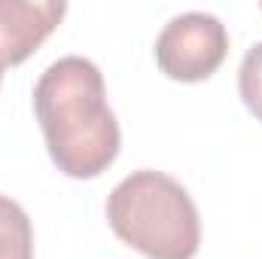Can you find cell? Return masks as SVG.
<instances>
[{
	"mask_svg": "<svg viewBox=\"0 0 262 259\" xmlns=\"http://www.w3.org/2000/svg\"><path fill=\"white\" fill-rule=\"evenodd\" d=\"M229 55V31L210 12H180L156 37V64L168 79L201 82Z\"/></svg>",
	"mask_w": 262,
	"mask_h": 259,
	"instance_id": "obj_3",
	"label": "cell"
},
{
	"mask_svg": "<svg viewBox=\"0 0 262 259\" xmlns=\"http://www.w3.org/2000/svg\"><path fill=\"white\" fill-rule=\"evenodd\" d=\"M0 259H34L31 220L9 195H0Z\"/></svg>",
	"mask_w": 262,
	"mask_h": 259,
	"instance_id": "obj_5",
	"label": "cell"
},
{
	"mask_svg": "<svg viewBox=\"0 0 262 259\" xmlns=\"http://www.w3.org/2000/svg\"><path fill=\"white\" fill-rule=\"evenodd\" d=\"M0 79H3V70H0Z\"/></svg>",
	"mask_w": 262,
	"mask_h": 259,
	"instance_id": "obj_7",
	"label": "cell"
},
{
	"mask_svg": "<svg viewBox=\"0 0 262 259\" xmlns=\"http://www.w3.org/2000/svg\"><path fill=\"white\" fill-rule=\"evenodd\" d=\"M34 113L61 174L95 180L116 162L122 134L95 61L82 55L52 61L34 85Z\"/></svg>",
	"mask_w": 262,
	"mask_h": 259,
	"instance_id": "obj_1",
	"label": "cell"
},
{
	"mask_svg": "<svg viewBox=\"0 0 262 259\" xmlns=\"http://www.w3.org/2000/svg\"><path fill=\"white\" fill-rule=\"evenodd\" d=\"M238 92L244 107L262 122V40L253 43L238 70Z\"/></svg>",
	"mask_w": 262,
	"mask_h": 259,
	"instance_id": "obj_6",
	"label": "cell"
},
{
	"mask_svg": "<svg viewBox=\"0 0 262 259\" xmlns=\"http://www.w3.org/2000/svg\"><path fill=\"white\" fill-rule=\"evenodd\" d=\"M64 12L58 0H0V70L31 58Z\"/></svg>",
	"mask_w": 262,
	"mask_h": 259,
	"instance_id": "obj_4",
	"label": "cell"
},
{
	"mask_svg": "<svg viewBox=\"0 0 262 259\" xmlns=\"http://www.w3.org/2000/svg\"><path fill=\"white\" fill-rule=\"evenodd\" d=\"M107 223L119 241L146 259H192L201 244L195 201L174 177L149 168L113 186Z\"/></svg>",
	"mask_w": 262,
	"mask_h": 259,
	"instance_id": "obj_2",
	"label": "cell"
}]
</instances>
